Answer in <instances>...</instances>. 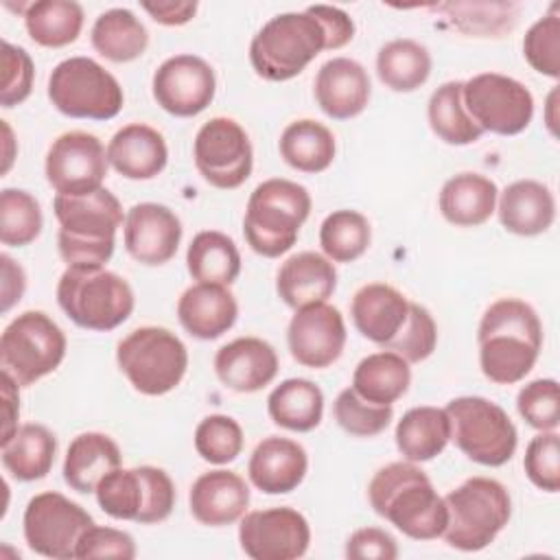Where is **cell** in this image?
<instances>
[{
	"instance_id": "1",
	"label": "cell",
	"mask_w": 560,
	"mask_h": 560,
	"mask_svg": "<svg viewBox=\"0 0 560 560\" xmlns=\"http://www.w3.org/2000/svg\"><path fill=\"white\" fill-rule=\"evenodd\" d=\"M477 343L483 376L497 385H514L538 361L542 348L540 317L521 298H499L481 315Z\"/></svg>"
},
{
	"instance_id": "2",
	"label": "cell",
	"mask_w": 560,
	"mask_h": 560,
	"mask_svg": "<svg viewBox=\"0 0 560 560\" xmlns=\"http://www.w3.org/2000/svg\"><path fill=\"white\" fill-rule=\"evenodd\" d=\"M372 510L413 540H435L444 534L448 512L427 472L413 462H392L368 483Z\"/></svg>"
},
{
	"instance_id": "3",
	"label": "cell",
	"mask_w": 560,
	"mask_h": 560,
	"mask_svg": "<svg viewBox=\"0 0 560 560\" xmlns=\"http://www.w3.org/2000/svg\"><path fill=\"white\" fill-rule=\"evenodd\" d=\"M52 210L61 260L68 267H105L114 254L116 230L125 223L116 195L105 186L79 197L55 195Z\"/></svg>"
},
{
	"instance_id": "4",
	"label": "cell",
	"mask_w": 560,
	"mask_h": 560,
	"mask_svg": "<svg viewBox=\"0 0 560 560\" xmlns=\"http://www.w3.org/2000/svg\"><path fill=\"white\" fill-rule=\"evenodd\" d=\"M311 192L291 179L271 177L260 182L245 208L243 234L252 252L265 258L287 254L311 214Z\"/></svg>"
},
{
	"instance_id": "5",
	"label": "cell",
	"mask_w": 560,
	"mask_h": 560,
	"mask_svg": "<svg viewBox=\"0 0 560 560\" xmlns=\"http://www.w3.org/2000/svg\"><path fill=\"white\" fill-rule=\"evenodd\" d=\"M322 50L328 35L319 18L306 11L278 13L262 24L249 44V63L265 81H289L298 77Z\"/></svg>"
},
{
	"instance_id": "6",
	"label": "cell",
	"mask_w": 560,
	"mask_h": 560,
	"mask_svg": "<svg viewBox=\"0 0 560 560\" xmlns=\"http://www.w3.org/2000/svg\"><path fill=\"white\" fill-rule=\"evenodd\" d=\"M57 302L79 328L96 332L118 328L136 306L129 282L105 267H68L57 282Z\"/></svg>"
},
{
	"instance_id": "7",
	"label": "cell",
	"mask_w": 560,
	"mask_h": 560,
	"mask_svg": "<svg viewBox=\"0 0 560 560\" xmlns=\"http://www.w3.org/2000/svg\"><path fill=\"white\" fill-rule=\"evenodd\" d=\"M448 521L442 538L459 551L486 549L508 525L512 499L508 488L490 477H470L444 497Z\"/></svg>"
},
{
	"instance_id": "8",
	"label": "cell",
	"mask_w": 560,
	"mask_h": 560,
	"mask_svg": "<svg viewBox=\"0 0 560 560\" xmlns=\"http://www.w3.org/2000/svg\"><path fill=\"white\" fill-rule=\"evenodd\" d=\"M116 361L136 392L164 396L182 383L188 370V350L173 330L140 326L118 341Z\"/></svg>"
},
{
	"instance_id": "9",
	"label": "cell",
	"mask_w": 560,
	"mask_h": 560,
	"mask_svg": "<svg viewBox=\"0 0 560 560\" xmlns=\"http://www.w3.org/2000/svg\"><path fill=\"white\" fill-rule=\"evenodd\" d=\"M48 98L68 118L109 120L122 109L118 79L90 57H68L48 77Z\"/></svg>"
},
{
	"instance_id": "10",
	"label": "cell",
	"mask_w": 560,
	"mask_h": 560,
	"mask_svg": "<svg viewBox=\"0 0 560 560\" xmlns=\"http://www.w3.org/2000/svg\"><path fill=\"white\" fill-rule=\"evenodd\" d=\"M66 335L44 311H24L0 337V365L20 387L55 372L66 357Z\"/></svg>"
},
{
	"instance_id": "11",
	"label": "cell",
	"mask_w": 560,
	"mask_h": 560,
	"mask_svg": "<svg viewBox=\"0 0 560 560\" xmlns=\"http://www.w3.org/2000/svg\"><path fill=\"white\" fill-rule=\"evenodd\" d=\"M451 420V440L481 466H503L512 459L518 433L508 411L483 396H457L444 407Z\"/></svg>"
},
{
	"instance_id": "12",
	"label": "cell",
	"mask_w": 560,
	"mask_h": 560,
	"mask_svg": "<svg viewBox=\"0 0 560 560\" xmlns=\"http://www.w3.org/2000/svg\"><path fill=\"white\" fill-rule=\"evenodd\" d=\"M94 494L107 516L140 525L162 523L175 508V483L158 466H118L98 481Z\"/></svg>"
},
{
	"instance_id": "13",
	"label": "cell",
	"mask_w": 560,
	"mask_h": 560,
	"mask_svg": "<svg viewBox=\"0 0 560 560\" xmlns=\"http://www.w3.org/2000/svg\"><path fill=\"white\" fill-rule=\"evenodd\" d=\"M462 98L481 131L516 136L534 118V96L516 79L501 72H479L464 81Z\"/></svg>"
},
{
	"instance_id": "14",
	"label": "cell",
	"mask_w": 560,
	"mask_h": 560,
	"mask_svg": "<svg viewBox=\"0 0 560 560\" xmlns=\"http://www.w3.org/2000/svg\"><path fill=\"white\" fill-rule=\"evenodd\" d=\"M94 518L79 503L70 501L61 492H39L24 510L22 529L26 545L52 560H70L77 553V545Z\"/></svg>"
},
{
	"instance_id": "15",
	"label": "cell",
	"mask_w": 560,
	"mask_h": 560,
	"mask_svg": "<svg viewBox=\"0 0 560 560\" xmlns=\"http://www.w3.org/2000/svg\"><path fill=\"white\" fill-rule=\"evenodd\" d=\"M192 160L210 186L234 190L252 175L254 149L247 131L234 118L214 116L199 127L192 142Z\"/></svg>"
},
{
	"instance_id": "16",
	"label": "cell",
	"mask_w": 560,
	"mask_h": 560,
	"mask_svg": "<svg viewBox=\"0 0 560 560\" xmlns=\"http://www.w3.org/2000/svg\"><path fill=\"white\" fill-rule=\"evenodd\" d=\"M107 166V149L94 133L66 131L48 147L44 173L57 195L79 197L103 188Z\"/></svg>"
},
{
	"instance_id": "17",
	"label": "cell",
	"mask_w": 560,
	"mask_h": 560,
	"mask_svg": "<svg viewBox=\"0 0 560 560\" xmlns=\"http://www.w3.org/2000/svg\"><path fill=\"white\" fill-rule=\"evenodd\" d=\"M238 542L252 560H295L308 551L311 525L289 505L254 510L241 516Z\"/></svg>"
},
{
	"instance_id": "18",
	"label": "cell",
	"mask_w": 560,
	"mask_h": 560,
	"mask_svg": "<svg viewBox=\"0 0 560 560\" xmlns=\"http://www.w3.org/2000/svg\"><path fill=\"white\" fill-rule=\"evenodd\" d=\"M155 103L177 118L201 114L214 98L217 77L212 66L190 52L164 59L151 81Z\"/></svg>"
},
{
	"instance_id": "19",
	"label": "cell",
	"mask_w": 560,
	"mask_h": 560,
	"mask_svg": "<svg viewBox=\"0 0 560 560\" xmlns=\"http://www.w3.org/2000/svg\"><path fill=\"white\" fill-rule=\"evenodd\" d=\"M346 337L343 315L328 302L298 308L287 328L291 357L311 370L332 365L346 348Z\"/></svg>"
},
{
	"instance_id": "20",
	"label": "cell",
	"mask_w": 560,
	"mask_h": 560,
	"mask_svg": "<svg viewBox=\"0 0 560 560\" xmlns=\"http://www.w3.org/2000/svg\"><path fill=\"white\" fill-rule=\"evenodd\" d=\"M179 217L162 203L142 201L127 210L122 223V238L127 254L147 267L168 262L182 243Z\"/></svg>"
},
{
	"instance_id": "21",
	"label": "cell",
	"mask_w": 560,
	"mask_h": 560,
	"mask_svg": "<svg viewBox=\"0 0 560 560\" xmlns=\"http://www.w3.org/2000/svg\"><path fill=\"white\" fill-rule=\"evenodd\" d=\"M278 352L260 337H236L214 354V374L232 392L254 394L278 374Z\"/></svg>"
},
{
	"instance_id": "22",
	"label": "cell",
	"mask_w": 560,
	"mask_h": 560,
	"mask_svg": "<svg viewBox=\"0 0 560 560\" xmlns=\"http://www.w3.org/2000/svg\"><path fill=\"white\" fill-rule=\"evenodd\" d=\"M315 101L332 120L359 116L372 96L368 70L350 57H332L315 74Z\"/></svg>"
},
{
	"instance_id": "23",
	"label": "cell",
	"mask_w": 560,
	"mask_h": 560,
	"mask_svg": "<svg viewBox=\"0 0 560 560\" xmlns=\"http://www.w3.org/2000/svg\"><path fill=\"white\" fill-rule=\"evenodd\" d=\"M188 505L201 525L225 527L241 521L247 512L249 486L234 470H208L192 481Z\"/></svg>"
},
{
	"instance_id": "24",
	"label": "cell",
	"mask_w": 560,
	"mask_h": 560,
	"mask_svg": "<svg viewBox=\"0 0 560 560\" xmlns=\"http://www.w3.org/2000/svg\"><path fill=\"white\" fill-rule=\"evenodd\" d=\"M308 455L291 438L269 435L256 444L247 462V475L254 488L265 494H289L306 477Z\"/></svg>"
},
{
	"instance_id": "25",
	"label": "cell",
	"mask_w": 560,
	"mask_h": 560,
	"mask_svg": "<svg viewBox=\"0 0 560 560\" xmlns=\"http://www.w3.org/2000/svg\"><path fill=\"white\" fill-rule=\"evenodd\" d=\"M107 162L127 179H153L168 162V147L164 136L151 125L129 122L107 142Z\"/></svg>"
},
{
	"instance_id": "26",
	"label": "cell",
	"mask_w": 560,
	"mask_h": 560,
	"mask_svg": "<svg viewBox=\"0 0 560 560\" xmlns=\"http://www.w3.org/2000/svg\"><path fill=\"white\" fill-rule=\"evenodd\" d=\"M238 317V304L223 284L197 282L177 300V319L182 328L203 341H212L228 332Z\"/></svg>"
},
{
	"instance_id": "27",
	"label": "cell",
	"mask_w": 560,
	"mask_h": 560,
	"mask_svg": "<svg viewBox=\"0 0 560 560\" xmlns=\"http://www.w3.org/2000/svg\"><path fill=\"white\" fill-rule=\"evenodd\" d=\"M409 315V300L385 282L363 284L350 302L354 328L370 341L387 348Z\"/></svg>"
},
{
	"instance_id": "28",
	"label": "cell",
	"mask_w": 560,
	"mask_h": 560,
	"mask_svg": "<svg viewBox=\"0 0 560 560\" xmlns=\"http://www.w3.org/2000/svg\"><path fill=\"white\" fill-rule=\"evenodd\" d=\"M337 289L335 262L317 252H298L289 256L276 276V291L291 308L326 302Z\"/></svg>"
},
{
	"instance_id": "29",
	"label": "cell",
	"mask_w": 560,
	"mask_h": 560,
	"mask_svg": "<svg viewBox=\"0 0 560 560\" xmlns=\"http://www.w3.org/2000/svg\"><path fill=\"white\" fill-rule=\"evenodd\" d=\"M501 225L516 236H538L556 221V199L549 186L536 179L512 182L499 192Z\"/></svg>"
},
{
	"instance_id": "30",
	"label": "cell",
	"mask_w": 560,
	"mask_h": 560,
	"mask_svg": "<svg viewBox=\"0 0 560 560\" xmlns=\"http://www.w3.org/2000/svg\"><path fill=\"white\" fill-rule=\"evenodd\" d=\"M499 188L481 173H457L448 177L440 190V212L457 228H477L497 210Z\"/></svg>"
},
{
	"instance_id": "31",
	"label": "cell",
	"mask_w": 560,
	"mask_h": 560,
	"mask_svg": "<svg viewBox=\"0 0 560 560\" xmlns=\"http://www.w3.org/2000/svg\"><path fill=\"white\" fill-rule=\"evenodd\" d=\"M122 462L118 444L98 431L79 433L63 459V481L81 494L94 492L98 481Z\"/></svg>"
},
{
	"instance_id": "32",
	"label": "cell",
	"mask_w": 560,
	"mask_h": 560,
	"mask_svg": "<svg viewBox=\"0 0 560 560\" xmlns=\"http://www.w3.org/2000/svg\"><path fill=\"white\" fill-rule=\"evenodd\" d=\"M398 453L413 464L431 462L451 442V420L446 409L422 405L402 413L394 431Z\"/></svg>"
},
{
	"instance_id": "33",
	"label": "cell",
	"mask_w": 560,
	"mask_h": 560,
	"mask_svg": "<svg viewBox=\"0 0 560 560\" xmlns=\"http://www.w3.org/2000/svg\"><path fill=\"white\" fill-rule=\"evenodd\" d=\"M57 455V438L37 422H26L2 442V466L18 481L44 479Z\"/></svg>"
},
{
	"instance_id": "34",
	"label": "cell",
	"mask_w": 560,
	"mask_h": 560,
	"mask_svg": "<svg viewBox=\"0 0 560 560\" xmlns=\"http://www.w3.org/2000/svg\"><path fill=\"white\" fill-rule=\"evenodd\" d=\"M409 383V363L392 350L363 357L352 372V389L374 405H394L407 394Z\"/></svg>"
},
{
	"instance_id": "35",
	"label": "cell",
	"mask_w": 560,
	"mask_h": 560,
	"mask_svg": "<svg viewBox=\"0 0 560 560\" xmlns=\"http://www.w3.org/2000/svg\"><path fill=\"white\" fill-rule=\"evenodd\" d=\"M92 48L114 61V63H129L144 55L149 46V31L129 9H107L103 11L90 31Z\"/></svg>"
},
{
	"instance_id": "36",
	"label": "cell",
	"mask_w": 560,
	"mask_h": 560,
	"mask_svg": "<svg viewBox=\"0 0 560 560\" xmlns=\"http://www.w3.org/2000/svg\"><path fill=\"white\" fill-rule=\"evenodd\" d=\"M278 149L282 160L300 173L326 171L337 153L332 131L313 118L289 122L280 133Z\"/></svg>"
},
{
	"instance_id": "37",
	"label": "cell",
	"mask_w": 560,
	"mask_h": 560,
	"mask_svg": "<svg viewBox=\"0 0 560 560\" xmlns=\"http://www.w3.org/2000/svg\"><path fill=\"white\" fill-rule=\"evenodd\" d=\"M267 411L273 424L287 431L306 433L322 422L324 394L308 378H287L271 389Z\"/></svg>"
},
{
	"instance_id": "38",
	"label": "cell",
	"mask_w": 560,
	"mask_h": 560,
	"mask_svg": "<svg viewBox=\"0 0 560 560\" xmlns=\"http://www.w3.org/2000/svg\"><path fill=\"white\" fill-rule=\"evenodd\" d=\"M186 267L197 282L230 287L241 273V254L228 234L203 230L186 249Z\"/></svg>"
},
{
	"instance_id": "39",
	"label": "cell",
	"mask_w": 560,
	"mask_h": 560,
	"mask_svg": "<svg viewBox=\"0 0 560 560\" xmlns=\"http://www.w3.org/2000/svg\"><path fill=\"white\" fill-rule=\"evenodd\" d=\"M83 7L72 0H37L24 9L28 37L44 48H63L81 35Z\"/></svg>"
},
{
	"instance_id": "40",
	"label": "cell",
	"mask_w": 560,
	"mask_h": 560,
	"mask_svg": "<svg viewBox=\"0 0 560 560\" xmlns=\"http://www.w3.org/2000/svg\"><path fill=\"white\" fill-rule=\"evenodd\" d=\"M429 50L409 37L392 39L376 55V74L392 92H413L427 83L431 74Z\"/></svg>"
},
{
	"instance_id": "41",
	"label": "cell",
	"mask_w": 560,
	"mask_h": 560,
	"mask_svg": "<svg viewBox=\"0 0 560 560\" xmlns=\"http://www.w3.org/2000/svg\"><path fill=\"white\" fill-rule=\"evenodd\" d=\"M464 81H446L433 90L427 107L431 131L446 144L466 147L477 142L483 131L468 116L462 98Z\"/></svg>"
},
{
	"instance_id": "42",
	"label": "cell",
	"mask_w": 560,
	"mask_h": 560,
	"mask_svg": "<svg viewBox=\"0 0 560 560\" xmlns=\"http://www.w3.org/2000/svg\"><path fill=\"white\" fill-rule=\"evenodd\" d=\"M455 31L470 37H503L521 13L518 2H444L438 7Z\"/></svg>"
},
{
	"instance_id": "43",
	"label": "cell",
	"mask_w": 560,
	"mask_h": 560,
	"mask_svg": "<svg viewBox=\"0 0 560 560\" xmlns=\"http://www.w3.org/2000/svg\"><path fill=\"white\" fill-rule=\"evenodd\" d=\"M372 241L370 221L357 210H335L319 225V245L332 262H354Z\"/></svg>"
},
{
	"instance_id": "44",
	"label": "cell",
	"mask_w": 560,
	"mask_h": 560,
	"mask_svg": "<svg viewBox=\"0 0 560 560\" xmlns=\"http://www.w3.org/2000/svg\"><path fill=\"white\" fill-rule=\"evenodd\" d=\"M44 228L39 201L22 188L0 192V241L7 247L31 245Z\"/></svg>"
},
{
	"instance_id": "45",
	"label": "cell",
	"mask_w": 560,
	"mask_h": 560,
	"mask_svg": "<svg viewBox=\"0 0 560 560\" xmlns=\"http://www.w3.org/2000/svg\"><path fill=\"white\" fill-rule=\"evenodd\" d=\"M332 413L337 424L354 435V438H374L383 433L392 418L394 407L392 405H374L365 398H361L352 387H346L339 392L332 405Z\"/></svg>"
},
{
	"instance_id": "46",
	"label": "cell",
	"mask_w": 560,
	"mask_h": 560,
	"mask_svg": "<svg viewBox=\"0 0 560 560\" xmlns=\"http://www.w3.org/2000/svg\"><path fill=\"white\" fill-rule=\"evenodd\" d=\"M195 451L201 459L223 466L234 462L243 451V429L225 413L206 416L195 429Z\"/></svg>"
},
{
	"instance_id": "47",
	"label": "cell",
	"mask_w": 560,
	"mask_h": 560,
	"mask_svg": "<svg viewBox=\"0 0 560 560\" xmlns=\"http://www.w3.org/2000/svg\"><path fill=\"white\" fill-rule=\"evenodd\" d=\"M556 9L558 4L551 7V13L536 20L523 37V55L527 63L551 79L560 77V15Z\"/></svg>"
},
{
	"instance_id": "48",
	"label": "cell",
	"mask_w": 560,
	"mask_h": 560,
	"mask_svg": "<svg viewBox=\"0 0 560 560\" xmlns=\"http://www.w3.org/2000/svg\"><path fill=\"white\" fill-rule=\"evenodd\" d=\"M521 418L536 431H556L560 424V387L556 378L525 383L516 396Z\"/></svg>"
},
{
	"instance_id": "49",
	"label": "cell",
	"mask_w": 560,
	"mask_h": 560,
	"mask_svg": "<svg viewBox=\"0 0 560 560\" xmlns=\"http://www.w3.org/2000/svg\"><path fill=\"white\" fill-rule=\"evenodd\" d=\"M435 346H438V326L433 315L424 306L409 302V315L405 326L383 350H392L400 354L407 363H420L433 354Z\"/></svg>"
},
{
	"instance_id": "50",
	"label": "cell",
	"mask_w": 560,
	"mask_h": 560,
	"mask_svg": "<svg viewBox=\"0 0 560 560\" xmlns=\"http://www.w3.org/2000/svg\"><path fill=\"white\" fill-rule=\"evenodd\" d=\"M523 468L536 488L545 492L560 490V440L556 431H540L529 440Z\"/></svg>"
},
{
	"instance_id": "51",
	"label": "cell",
	"mask_w": 560,
	"mask_h": 560,
	"mask_svg": "<svg viewBox=\"0 0 560 560\" xmlns=\"http://www.w3.org/2000/svg\"><path fill=\"white\" fill-rule=\"evenodd\" d=\"M2 88H0V105L15 107L31 96L35 66L31 55L11 42H2Z\"/></svg>"
},
{
	"instance_id": "52",
	"label": "cell",
	"mask_w": 560,
	"mask_h": 560,
	"mask_svg": "<svg viewBox=\"0 0 560 560\" xmlns=\"http://www.w3.org/2000/svg\"><path fill=\"white\" fill-rule=\"evenodd\" d=\"M74 558H118V560H133L136 558V542L131 534L105 527V525H92L85 529L77 545Z\"/></svg>"
},
{
	"instance_id": "53",
	"label": "cell",
	"mask_w": 560,
	"mask_h": 560,
	"mask_svg": "<svg viewBox=\"0 0 560 560\" xmlns=\"http://www.w3.org/2000/svg\"><path fill=\"white\" fill-rule=\"evenodd\" d=\"M346 556L350 560H396L398 542L381 527H361L348 536Z\"/></svg>"
},
{
	"instance_id": "54",
	"label": "cell",
	"mask_w": 560,
	"mask_h": 560,
	"mask_svg": "<svg viewBox=\"0 0 560 560\" xmlns=\"http://www.w3.org/2000/svg\"><path fill=\"white\" fill-rule=\"evenodd\" d=\"M308 11L324 24L328 35V50H339L350 44V39L354 37V22L343 9L330 4H313L308 7Z\"/></svg>"
},
{
	"instance_id": "55",
	"label": "cell",
	"mask_w": 560,
	"mask_h": 560,
	"mask_svg": "<svg viewBox=\"0 0 560 560\" xmlns=\"http://www.w3.org/2000/svg\"><path fill=\"white\" fill-rule=\"evenodd\" d=\"M0 262H2V313H7L13 304H18L24 295V289H26V273L24 269L9 256V254H2L0 256Z\"/></svg>"
},
{
	"instance_id": "56",
	"label": "cell",
	"mask_w": 560,
	"mask_h": 560,
	"mask_svg": "<svg viewBox=\"0 0 560 560\" xmlns=\"http://www.w3.org/2000/svg\"><path fill=\"white\" fill-rule=\"evenodd\" d=\"M142 9L153 22L164 26H182L190 22L197 13V2H142Z\"/></svg>"
},
{
	"instance_id": "57",
	"label": "cell",
	"mask_w": 560,
	"mask_h": 560,
	"mask_svg": "<svg viewBox=\"0 0 560 560\" xmlns=\"http://www.w3.org/2000/svg\"><path fill=\"white\" fill-rule=\"evenodd\" d=\"M2 442L9 440L18 431V418H20V396H18V383L2 372Z\"/></svg>"
},
{
	"instance_id": "58",
	"label": "cell",
	"mask_w": 560,
	"mask_h": 560,
	"mask_svg": "<svg viewBox=\"0 0 560 560\" xmlns=\"http://www.w3.org/2000/svg\"><path fill=\"white\" fill-rule=\"evenodd\" d=\"M2 122V131H4V164H2V175L11 168V162H13V131L11 127L7 125V120H0Z\"/></svg>"
}]
</instances>
